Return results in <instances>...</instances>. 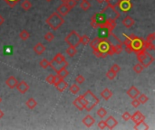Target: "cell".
<instances>
[{"label":"cell","instance_id":"7402d4cb","mask_svg":"<svg viewBox=\"0 0 155 130\" xmlns=\"http://www.w3.org/2000/svg\"><path fill=\"white\" fill-rule=\"evenodd\" d=\"M103 26L107 27L111 32H113L114 28L116 27V20L115 19H106V21L104 23Z\"/></svg>","mask_w":155,"mask_h":130},{"label":"cell","instance_id":"db71d44e","mask_svg":"<svg viewBox=\"0 0 155 130\" xmlns=\"http://www.w3.org/2000/svg\"><path fill=\"white\" fill-rule=\"evenodd\" d=\"M69 7H71L72 8H74V7H76V5H77V1L76 0H69V1L66 3Z\"/></svg>","mask_w":155,"mask_h":130},{"label":"cell","instance_id":"b9f144b4","mask_svg":"<svg viewBox=\"0 0 155 130\" xmlns=\"http://www.w3.org/2000/svg\"><path fill=\"white\" fill-rule=\"evenodd\" d=\"M40 66H41L43 69H47L50 66V62L47 61L46 59H43L40 62Z\"/></svg>","mask_w":155,"mask_h":130},{"label":"cell","instance_id":"bcb514c9","mask_svg":"<svg viewBox=\"0 0 155 130\" xmlns=\"http://www.w3.org/2000/svg\"><path fill=\"white\" fill-rule=\"evenodd\" d=\"M84 81H85V79H84V77L83 76V75H77L76 78V82L77 84H83L84 82Z\"/></svg>","mask_w":155,"mask_h":130},{"label":"cell","instance_id":"4316f807","mask_svg":"<svg viewBox=\"0 0 155 130\" xmlns=\"http://www.w3.org/2000/svg\"><path fill=\"white\" fill-rule=\"evenodd\" d=\"M19 37L21 40H23V41H26L30 37V33H28L27 30H22L19 33Z\"/></svg>","mask_w":155,"mask_h":130},{"label":"cell","instance_id":"74e56055","mask_svg":"<svg viewBox=\"0 0 155 130\" xmlns=\"http://www.w3.org/2000/svg\"><path fill=\"white\" fill-rule=\"evenodd\" d=\"M132 69H133V72H136L137 74H140V73H141L143 71L144 68L142 67V65L141 63H137V64L134 65Z\"/></svg>","mask_w":155,"mask_h":130},{"label":"cell","instance_id":"91938a15","mask_svg":"<svg viewBox=\"0 0 155 130\" xmlns=\"http://www.w3.org/2000/svg\"><path fill=\"white\" fill-rule=\"evenodd\" d=\"M2 102V98H1V97H0V103Z\"/></svg>","mask_w":155,"mask_h":130},{"label":"cell","instance_id":"8d00e7d4","mask_svg":"<svg viewBox=\"0 0 155 130\" xmlns=\"http://www.w3.org/2000/svg\"><path fill=\"white\" fill-rule=\"evenodd\" d=\"M107 55H113V54L116 53V50H115V46H114V44L113 43H111L110 44V46L108 48V51H107Z\"/></svg>","mask_w":155,"mask_h":130},{"label":"cell","instance_id":"4fadbf2b","mask_svg":"<svg viewBox=\"0 0 155 130\" xmlns=\"http://www.w3.org/2000/svg\"><path fill=\"white\" fill-rule=\"evenodd\" d=\"M17 91L21 93V94H25V93H26L28 91V89H29V85L25 81H19L17 85Z\"/></svg>","mask_w":155,"mask_h":130},{"label":"cell","instance_id":"7c38bea8","mask_svg":"<svg viewBox=\"0 0 155 130\" xmlns=\"http://www.w3.org/2000/svg\"><path fill=\"white\" fill-rule=\"evenodd\" d=\"M110 44H111V42L109 41L108 39H105V40H100V43L97 46V49L99 51H101L102 53H106L107 51H108V48L110 46ZM107 54V53H106Z\"/></svg>","mask_w":155,"mask_h":130},{"label":"cell","instance_id":"d590c367","mask_svg":"<svg viewBox=\"0 0 155 130\" xmlns=\"http://www.w3.org/2000/svg\"><path fill=\"white\" fill-rule=\"evenodd\" d=\"M100 38H98V37H95L93 40H92V41H90V46H91L93 49H95V48H97V46H98V44H99V43H100Z\"/></svg>","mask_w":155,"mask_h":130},{"label":"cell","instance_id":"ffe728a7","mask_svg":"<svg viewBox=\"0 0 155 130\" xmlns=\"http://www.w3.org/2000/svg\"><path fill=\"white\" fill-rule=\"evenodd\" d=\"M54 86H56V88L57 89V91L59 92H64L68 88V83L63 79L58 83H56V85H54Z\"/></svg>","mask_w":155,"mask_h":130},{"label":"cell","instance_id":"be15d7a7","mask_svg":"<svg viewBox=\"0 0 155 130\" xmlns=\"http://www.w3.org/2000/svg\"><path fill=\"white\" fill-rule=\"evenodd\" d=\"M18 1H20V0H18Z\"/></svg>","mask_w":155,"mask_h":130},{"label":"cell","instance_id":"277c9868","mask_svg":"<svg viewBox=\"0 0 155 130\" xmlns=\"http://www.w3.org/2000/svg\"><path fill=\"white\" fill-rule=\"evenodd\" d=\"M50 66L56 72L57 71H59V70H61L63 68H67V66H69V63L66 60V57H64L62 53H59L53 58L52 61L50 62Z\"/></svg>","mask_w":155,"mask_h":130},{"label":"cell","instance_id":"836d02e7","mask_svg":"<svg viewBox=\"0 0 155 130\" xmlns=\"http://www.w3.org/2000/svg\"><path fill=\"white\" fill-rule=\"evenodd\" d=\"M138 100L140 101V103H141V104H145V103L148 102L149 98L145 94H140L138 96Z\"/></svg>","mask_w":155,"mask_h":130},{"label":"cell","instance_id":"f1b7e54d","mask_svg":"<svg viewBox=\"0 0 155 130\" xmlns=\"http://www.w3.org/2000/svg\"><path fill=\"white\" fill-rule=\"evenodd\" d=\"M21 7L25 10V11H28V10L31 9L32 7V4L29 0H24L21 4Z\"/></svg>","mask_w":155,"mask_h":130},{"label":"cell","instance_id":"ba28073f","mask_svg":"<svg viewBox=\"0 0 155 130\" xmlns=\"http://www.w3.org/2000/svg\"><path fill=\"white\" fill-rule=\"evenodd\" d=\"M102 13L105 16L106 19H117L120 16V13L116 9V7H110L107 5V7H104L102 10Z\"/></svg>","mask_w":155,"mask_h":130},{"label":"cell","instance_id":"681fc988","mask_svg":"<svg viewBox=\"0 0 155 130\" xmlns=\"http://www.w3.org/2000/svg\"><path fill=\"white\" fill-rule=\"evenodd\" d=\"M131 116H132V115L130 114V112L126 111V112H124L122 115V118H123V119L124 121H129L130 119H131Z\"/></svg>","mask_w":155,"mask_h":130},{"label":"cell","instance_id":"9f6ffc18","mask_svg":"<svg viewBox=\"0 0 155 130\" xmlns=\"http://www.w3.org/2000/svg\"><path fill=\"white\" fill-rule=\"evenodd\" d=\"M96 2H97L98 4H103V3L105 2V0H96Z\"/></svg>","mask_w":155,"mask_h":130},{"label":"cell","instance_id":"e575fe53","mask_svg":"<svg viewBox=\"0 0 155 130\" xmlns=\"http://www.w3.org/2000/svg\"><path fill=\"white\" fill-rule=\"evenodd\" d=\"M93 54L95 55L97 58H105L107 56V54L106 53H102L101 51H99V50L97 48L95 49H93Z\"/></svg>","mask_w":155,"mask_h":130},{"label":"cell","instance_id":"e0dca14e","mask_svg":"<svg viewBox=\"0 0 155 130\" xmlns=\"http://www.w3.org/2000/svg\"><path fill=\"white\" fill-rule=\"evenodd\" d=\"M141 94V92H140L139 89L135 87V86H132L131 88H130L128 91H127V95L131 98L132 99V98H138L139 95Z\"/></svg>","mask_w":155,"mask_h":130},{"label":"cell","instance_id":"9a60e30c","mask_svg":"<svg viewBox=\"0 0 155 130\" xmlns=\"http://www.w3.org/2000/svg\"><path fill=\"white\" fill-rule=\"evenodd\" d=\"M105 123H106V128L108 129H113L118 125V121L113 116L108 117L105 120Z\"/></svg>","mask_w":155,"mask_h":130},{"label":"cell","instance_id":"f35d334b","mask_svg":"<svg viewBox=\"0 0 155 130\" xmlns=\"http://www.w3.org/2000/svg\"><path fill=\"white\" fill-rule=\"evenodd\" d=\"M89 43H90V38L87 35L80 36V43H81V44H83V45H87Z\"/></svg>","mask_w":155,"mask_h":130},{"label":"cell","instance_id":"8fae6325","mask_svg":"<svg viewBox=\"0 0 155 130\" xmlns=\"http://www.w3.org/2000/svg\"><path fill=\"white\" fill-rule=\"evenodd\" d=\"M72 9H73V8H72L71 7H69L66 3H63L62 5H60V6L57 7L56 12H57L59 14H61L62 16H66V14H68L70 12L72 11Z\"/></svg>","mask_w":155,"mask_h":130},{"label":"cell","instance_id":"816d5d0a","mask_svg":"<svg viewBox=\"0 0 155 130\" xmlns=\"http://www.w3.org/2000/svg\"><path fill=\"white\" fill-rule=\"evenodd\" d=\"M140 105H141V103H140V101L138 100V98H132V106L133 108H138Z\"/></svg>","mask_w":155,"mask_h":130},{"label":"cell","instance_id":"5bb4252c","mask_svg":"<svg viewBox=\"0 0 155 130\" xmlns=\"http://www.w3.org/2000/svg\"><path fill=\"white\" fill-rule=\"evenodd\" d=\"M131 119L136 124V123H140V122L145 120V116H144L141 111H136L133 115L131 116Z\"/></svg>","mask_w":155,"mask_h":130},{"label":"cell","instance_id":"8992f818","mask_svg":"<svg viewBox=\"0 0 155 130\" xmlns=\"http://www.w3.org/2000/svg\"><path fill=\"white\" fill-rule=\"evenodd\" d=\"M64 42L68 44V46H73V47H76V48H77L80 44H81L80 43L79 33L76 31H74V30L72 32H70L67 34V36L64 38Z\"/></svg>","mask_w":155,"mask_h":130},{"label":"cell","instance_id":"d6a6232c","mask_svg":"<svg viewBox=\"0 0 155 130\" xmlns=\"http://www.w3.org/2000/svg\"><path fill=\"white\" fill-rule=\"evenodd\" d=\"M96 115L100 118H103L104 117H106L107 115V110L103 108H100L98 110L96 111Z\"/></svg>","mask_w":155,"mask_h":130},{"label":"cell","instance_id":"ab89813d","mask_svg":"<svg viewBox=\"0 0 155 130\" xmlns=\"http://www.w3.org/2000/svg\"><path fill=\"white\" fill-rule=\"evenodd\" d=\"M120 1H121V0H105V2H107L108 6L113 7H117Z\"/></svg>","mask_w":155,"mask_h":130},{"label":"cell","instance_id":"6125c7cd","mask_svg":"<svg viewBox=\"0 0 155 130\" xmlns=\"http://www.w3.org/2000/svg\"><path fill=\"white\" fill-rule=\"evenodd\" d=\"M76 1H79V0H76Z\"/></svg>","mask_w":155,"mask_h":130},{"label":"cell","instance_id":"52a82bcc","mask_svg":"<svg viewBox=\"0 0 155 130\" xmlns=\"http://www.w3.org/2000/svg\"><path fill=\"white\" fill-rule=\"evenodd\" d=\"M105 21H106V17L101 12V13L93 14V16H92V18H91V23H90V24H91V26H92L93 28L97 29L98 27L103 26L104 23H105Z\"/></svg>","mask_w":155,"mask_h":130},{"label":"cell","instance_id":"11a10c76","mask_svg":"<svg viewBox=\"0 0 155 130\" xmlns=\"http://www.w3.org/2000/svg\"><path fill=\"white\" fill-rule=\"evenodd\" d=\"M4 22H5V19H4V17L0 14V26H2V24H4Z\"/></svg>","mask_w":155,"mask_h":130},{"label":"cell","instance_id":"2e32d148","mask_svg":"<svg viewBox=\"0 0 155 130\" xmlns=\"http://www.w3.org/2000/svg\"><path fill=\"white\" fill-rule=\"evenodd\" d=\"M82 122L86 127H91L95 123V119H94L93 117L91 116V115H86V116L83 118Z\"/></svg>","mask_w":155,"mask_h":130},{"label":"cell","instance_id":"3957f363","mask_svg":"<svg viewBox=\"0 0 155 130\" xmlns=\"http://www.w3.org/2000/svg\"><path fill=\"white\" fill-rule=\"evenodd\" d=\"M46 23L48 24L52 30L57 31L64 24V16H62L61 14H59L57 12H54L46 19Z\"/></svg>","mask_w":155,"mask_h":130},{"label":"cell","instance_id":"c3c4849f","mask_svg":"<svg viewBox=\"0 0 155 130\" xmlns=\"http://www.w3.org/2000/svg\"><path fill=\"white\" fill-rule=\"evenodd\" d=\"M110 70L113 71V72H114L115 73H118L120 71H121V67H120L118 64H113V65H112V66H111Z\"/></svg>","mask_w":155,"mask_h":130},{"label":"cell","instance_id":"484cf974","mask_svg":"<svg viewBox=\"0 0 155 130\" xmlns=\"http://www.w3.org/2000/svg\"><path fill=\"white\" fill-rule=\"evenodd\" d=\"M134 129H135V130H148L149 126L144 121H142L140 123L135 124V126H134Z\"/></svg>","mask_w":155,"mask_h":130},{"label":"cell","instance_id":"680465c9","mask_svg":"<svg viewBox=\"0 0 155 130\" xmlns=\"http://www.w3.org/2000/svg\"><path fill=\"white\" fill-rule=\"evenodd\" d=\"M60 1H61L62 3H67L69 0H60Z\"/></svg>","mask_w":155,"mask_h":130},{"label":"cell","instance_id":"f546056e","mask_svg":"<svg viewBox=\"0 0 155 130\" xmlns=\"http://www.w3.org/2000/svg\"><path fill=\"white\" fill-rule=\"evenodd\" d=\"M73 104H74V106L76 107L77 109H79V110H83V109H84L83 105V103L81 102V100L79 99V98H77L74 99V102H73Z\"/></svg>","mask_w":155,"mask_h":130},{"label":"cell","instance_id":"7dc6e473","mask_svg":"<svg viewBox=\"0 0 155 130\" xmlns=\"http://www.w3.org/2000/svg\"><path fill=\"white\" fill-rule=\"evenodd\" d=\"M5 1H6V3L10 7H16V5L17 4L18 0H5Z\"/></svg>","mask_w":155,"mask_h":130},{"label":"cell","instance_id":"44dd1931","mask_svg":"<svg viewBox=\"0 0 155 130\" xmlns=\"http://www.w3.org/2000/svg\"><path fill=\"white\" fill-rule=\"evenodd\" d=\"M34 52L36 53L37 55H42V54L46 52V47L43 43H38L34 46Z\"/></svg>","mask_w":155,"mask_h":130},{"label":"cell","instance_id":"f6af8a7d","mask_svg":"<svg viewBox=\"0 0 155 130\" xmlns=\"http://www.w3.org/2000/svg\"><path fill=\"white\" fill-rule=\"evenodd\" d=\"M145 47H146V50H151V51H153V50H155L154 43H151V42L145 41Z\"/></svg>","mask_w":155,"mask_h":130},{"label":"cell","instance_id":"1f68e13d","mask_svg":"<svg viewBox=\"0 0 155 130\" xmlns=\"http://www.w3.org/2000/svg\"><path fill=\"white\" fill-rule=\"evenodd\" d=\"M69 91L72 94H77L80 91V87L77 85V83H74L73 85H71V87L69 88Z\"/></svg>","mask_w":155,"mask_h":130},{"label":"cell","instance_id":"6da1fadb","mask_svg":"<svg viewBox=\"0 0 155 130\" xmlns=\"http://www.w3.org/2000/svg\"><path fill=\"white\" fill-rule=\"evenodd\" d=\"M78 98L83 103L84 109L88 112L93 110V109L95 108L96 105L100 102L99 98L93 93L92 91H90V89L87 91L83 95H80Z\"/></svg>","mask_w":155,"mask_h":130},{"label":"cell","instance_id":"60d3db41","mask_svg":"<svg viewBox=\"0 0 155 130\" xmlns=\"http://www.w3.org/2000/svg\"><path fill=\"white\" fill-rule=\"evenodd\" d=\"M54 39V35L51 32H47L46 34H44V40H46V42L50 43V42H52Z\"/></svg>","mask_w":155,"mask_h":130},{"label":"cell","instance_id":"cb8c5ba5","mask_svg":"<svg viewBox=\"0 0 155 130\" xmlns=\"http://www.w3.org/2000/svg\"><path fill=\"white\" fill-rule=\"evenodd\" d=\"M91 3H90L88 0H81V3H80V8H81L83 11H88V10L91 8Z\"/></svg>","mask_w":155,"mask_h":130},{"label":"cell","instance_id":"5b68a950","mask_svg":"<svg viewBox=\"0 0 155 130\" xmlns=\"http://www.w3.org/2000/svg\"><path fill=\"white\" fill-rule=\"evenodd\" d=\"M137 60L139 63L142 65L143 68H148L154 62V58L152 54H150L147 51H142L136 53Z\"/></svg>","mask_w":155,"mask_h":130},{"label":"cell","instance_id":"83f0119b","mask_svg":"<svg viewBox=\"0 0 155 130\" xmlns=\"http://www.w3.org/2000/svg\"><path fill=\"white\" fill-rule=\"evenodd\" d=\"M56 74L58 75V76H60L62 79H64V78H66L68 76V74H69V72L66 70V68H63L61 70H59V71L56 72Z\"/></svg>","mask_w":155,"mask_h":130},{"label":"cell","instance_id":"d6986e66","mask_svg":"<svg viewBox=\"0 0 155 130\" xmlns=\"http://www.w3.org/2000/svg\"><path fill=\"white\" fill-rule=\"evenodd\" d=\"M17 83H18V81L15 76H10L9 78H7V79L6 81L7 86L8 88H10V89H15L17 87Z\"/></svg>","mask_w":155,"mask_h":130},{"label":"cell","instance_id":"30bf717a","mask_svg":"<svg viewBox=\"0 0 155 130\" xmlns=\"http://www.w3.org/2000/svg\"><path fill=\"white\" fill-rule=\"evenodd\" d=\"M98 29V38L102 39V40H105V39H108L110 37V34H111V31L105 27L104 26H102L97 28Z\"/></svg>","mask_w":155,"mask_h":130},{"label":"cell","instance_id":"f5cc1de1","mask_svg":"<svg viewBox=\"0 0 155 130\" xmlns=\"http://www.w3.org/2000/svg\"><path fill=\"white\" fill-rule=\"evenodd\" d=\"M98 127L100 129H104L106 128V123H105V120H101L98 122Z\"/></svg>","mask_w":155,"mask_h":130},{"label":"cell","instance_id":"94428289","mask_svg":"<svg viewBox=\"0 0 155 130\" xmlns=\"http://www.w3.org/2000/svg\"><path fill=\"white\" fill-rule=\"evenodd\" d=\"M46 1H47V2H51V1H52V0H46Z\"/></svg>","mask_w":155,"mask_h":130},{"label":"cell","instance_id":"ac0fdd59","mask_svg":"<svg viewBox=\"0 0 155 130\" xmlns=\"http://www.w3.org/2000/svg\"><path fill=\"white\" fill-rule=\"evenodd\" d=\"M123 26L124 27H126V28H131L134 24H135V21H134V19L132 17V16H126L125 17L123 18Z\"/></svg>","mask_w":155,"mask_h":130},{"label":"cell","instance_id":"4dcf8cb0","mask_svg":"<svg viewBox=\"0 0 155 130\" xmlns=\"http://www.w3.org/2000/svg\"><path fill=\"white\" fill-rule=\"evenodd\" d=\"M66 53L68 54V56H70V57H74V56L77 53V50H76V47L68 46V48L66 49Z\"/></svg>","mask_w":155,"mask_h":130},{"label":"cell","instance_id":"f907efd6","mask_svg":"<svg viewBox=\"0 0 155 130\" xmlns=\"http://www.w3.org/2000/svg\"><path fill=\"white\" fill-rule=\"evenodd\" d=\"M154 40H155V33H150L149 35L146 37V40H145V41H147V42H151V43H154Z\"/></svg>","mask_w":155,"mask_h":130},{"label":"cell","instance_id":"9c48e42d","mask_svg":"<svg viewBox=\"0 0 155 130\" xmlns=\"http://www.w3.org/2000/svg\"><path fill=\"white\" fill-rule=\"evenodd\" d=\"M132 7V0H121L118 5L119 9L121 10L123 13H127L131 10Z\"/></svg>","mask_w":155,"mask_h":130},{"label":"cell","instance_id":"7a4b0ae2","mask_svg":"<svg viewBox=\"0 0 155 130\" xmlns=\"http://www.w3.org/2000/svg\"><path fill=\"white\" fill-rule=\"evenodd\" d=\"M125 51L128 53H134L135 54L142 51H147L145 47V41L140 37L134 36L132 40L131 43H130L128 46H125Z\"/></svg>","mask_w":155,"mask_h":130},{"label":"cell","instance_id":"603a6c76","mask_svg":"<svg viewBox=\"0 0 155 130\" xmlns=\"http://www.w3.org/2000/svg\"><path fill=\"white\" fill-rule=\"evenodd\" d=\"M112 96H113V92L110 91L108 88H105L101 92V97L103 99H105V100H108V99H110V98H112Z\"/></svg>","mask_w":155,"mask_h":130},{"label":"cell","instance_id":"ee69618b","mask_svg":"<svg viewBox=\"0 0 155 130\" xmlns=\"http://www.w3.org/2000/svg\"><path fill=\"white\" fill-rule=\"evenodd\" d=\"M46 81L48 84L50 85H54V74H49L48 76L46 77Z\"/></svg>","mask_w":155,"mask_h":130},{"label":"cell","instance_id":"d4e9b609","mask_svg":"<svg viewBox=\"0 0 155 130\" xmlns=\"http://www.w3.org/2000/svg\"><path fill=\"white\" fill-rule=\"evenodd\" d=\"M26 107H27L29 109H34V108H36V107L37 106V102H36V100L34 98H28L27 100H26Z\"/></svg>","mask_w":155,"mask_h":130},{"label":"cell","instance_id":"6f0895ef","mask_svg":"<svg viewBox=\"0 0 155 130\" xmlns=\"http://www.w3.org/2000/svg\"><path fill=\"white\" fill-rule=\"evenodd\" d=\"M3 117H4V112L1 110V109H0V119H1Z\"/></svg>","mask_w":155,"mask_h":130},{"label":"cell","instance_id":"7bdbcfd3","mask_svg":"<svg viewBox=\"0 0 155 130\" xmlns=\"http://www.w3.org/2000/svg\"><path fill=\"white\" fill-rule=\"evenodd\" d=\"M116 75H117V73H115L114 72L111 71V70H109V71L106 72V77H107L109 79H111V81H113V79H115Z\"/></svg>","mask_w":155,"mask_h":130}]
</instances>
